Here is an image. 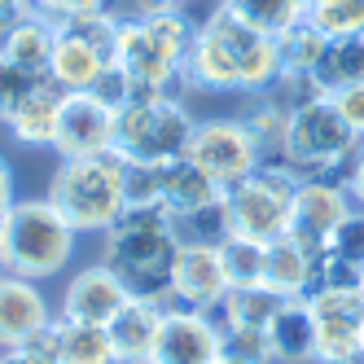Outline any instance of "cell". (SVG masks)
Listing matches in <instances>:
<instances>
[{
    "mask_svg": "<svg viewBox=\"0 0 364 364\" xmlns=\"http://www.w3.org/2000/svg\"><path fill=\"white\" fill-rule=\"evenodd\" d=\"M281 75L277 40L246 27L228 5H215L198 27L193 48L185 58V80L202 92H268Z\"/></svg>",
    "mask_w": 364,
    "mask_h": 364,
    "instance_id": "obj_1",
    "label": "cell"
},
{
    "mask_svg": "<svg viewBox=\"0 0 364 364\" xmlns=\"http://www.w3.org/2000/svg\"><path fill=\"white\" fill-rule=\"evenodd\" d=\"M101 264L114 268L132 299H154L171 307V264H176V220L163 206H127V211L101 232Z\"/></svg>",
    "mask_w": 364,
    "mask_h": 364,
    "instance_id": "obj_2",
    "label": "cell"
},
{
    "mask_svg": "<svg viewBox=\"0 0 364 364\" xmlns=\"http://www.w3.org/2000/svg\"><path fill=\"white\" fill-rule=\"evenodd\" d=\"M75 237L80 232L70 228V220L48 198H18L5 224H0V259L14 277L48 281L66 272L75 255Z\"/></svg>",
    "mask_w": 364,
    "mask_h": 364,
    "instance_id": "obj_3",
    "label": "cell"
},
{
    "mask_svg": "<svg viewBox=\"0 0 364 364\" xmlns=\"http://www.w3.org/2000/svg\"><path fill=\"white\" fill-rule=\"evenodd\" d=\"M123 167L127 159L114 149L92 154V159H62L48 180V202L70 220L75 232H106L127 211Z\"/></svg>",
    "mask_w": 364,
    "mask_h": 364,
    "instance_id": "obj_4",
    "label": "cell"
},
{
    "mask_svg": "<svg viewBox=\"0 0 364 364\" xmlns=\"http://www.w3.org/2000/svg\"><path fill=\"white\" fill-rule=\"evenodd\" d=\"M198 119L185 110L180 97L167 92H141L123 110H114V154L127 163H154L163 167L189 149Z\"/></svg>",
    "mask_w": 364,
    "mask_h": 364,
    "instance_id": "obj_5",
    "label": "cell"
},
{
    "mask_svg": "<svg viewBox=\"0 0 364 364\" xmlns=\"http://www.w3.org/2000/svg\"><path fill=\"white\" fill-rule=\"evenodd\" d=\"M299 171L285 159H264L246 180L224 189V206L232 232L255 242H277L290 232V206H294V189H299Z\"/></svg>",
    "mask_w": 364,
    "mask_h": 364,
    "instance_id": "obj_6",
    "label": "cell"
},
{
    "mask_svg": "<svg viewBox=\"0 0 364 364\" xmlns=\"http://www.w3.org/2000/svg\"><path fill=\"white\" fill-rule=\"evenodd\" d=\"M360 136L351 132V127L343 123V114H338L329 106V97L316 101V106H303L290 114V132H285V149L281 159L290 163L303 180L307 176H333L343 180L351 159L360 154Z\"/></svg>",
    "mask_w": 364,
    "mask_h": 364,
    "instance_id": "obj_7",
    "label": "cell"
},
{
    "mask_svg": "<svg viewBox=\"0 0 364 364\" xmlns=\"http://www.w3.org/2000/svg\"><path fill=\"white\" fill-rule=\"evenodd\" d=\"M307 307L316 316V364H364L360 285H311Z\"/></svg>",
    "mask_w": 364,
    "mask_h": 364,
    "instance_id": "obj_8",
    "label": "cell"
},
{
    "mask_svg": "<svg viewBox=\"0 0 364 364\" xmlns=\"http://www.w3.org/2000/svg\"><path fill=\"white\" fill-rule=\"evenodd\" d=\"M185 154L215 180L220 189L246 180L259 163H264V154H259V145H255V136L246 132L242 119H202V123L193 127Z\"/></svg>",
    "mask_w": 364,
    "mask_h": 364,
    "instance_id": "obj_9",
    "label": "cell"
},
{
    "mask_svg": "<svg viewBox=\"0 0 364 364\" xmlns=\"http://www.w3.org/2000/svg\"><path fill=\"white\" fill-rule=\"evenodd\" d=\"M351 211H355V202H351V193H347L343 180H333V176H307V180H299V189H294L290 237L303 250H311V255L321 259L329 250L333 228L343 224Z\"/></svg>",
    "mask_w": 364,
    "mask_h": 364,
    "instance_id": "obj_10",
    "label": "cell"
},
{
    "mask_svg": "<svg viewBox=\"0 0 364 364\" xmlns=\"http://www.w3.org/2000/svg\"><path fill=\"white\" fill-rule=\"evenodd\" d=\"M224 355V338H220V321L215 311H198V307H180L171 303L159 343H154L149 364H211Z\"/></svg>",
    "mask_w": 364,
    "mask_h": 364,
    "instance_id": "obj_11",
    "label": "cell"
},
{
    "mask_svg": "<svg viewBox=\"0 0 364 364\" xmlns=\"http://www.w3.org/2000/svg\"><path fill=\"white\" fill-rule=\"evenodd\" d=\"M53 149L62 159H92V154L114 149V110L97 92H66Z\"/></svg>",
    "mask_w": 364,
    "mask_h": 364,
    "instance_id": "obj_12",
    "label": "cell"
},
{
    "mask_svg": "<svg viewBox=\"0 0 364 364\" xmlns=\"http://www.w3.org/2000/svg\"><path fill=\"white\" fill-rule=\"evenodd\" d=\"M232 290L220 246H202V242H180L176 264H171V299L180 307H198V311H215L224 294Z\"/></svg>",
    "mask_w": 364,
    "mask_h": 364,
    "instance_id": "obj_13",
    "label": "cell"
},
{
    "mask_svg": "<svg viewBox=\"0 0 364 364\" xmlns=\"http://www.w3.org/2000/svg\"><path fill=\"white\" fill-rule=\"evenodd\" d=\"M127 299H132V290L119 281V272L106 268V264H92V268H80L66 281L62 316L80 321V325H110L127 307Z\"/></svg>",
    "mask_w": 364,
    "mask_h": 364,
    "instance_id": "obj_14",
    "label": "cell"
},
{
    "mask_svg": "<svg viewBox=\"0 0 364 364\" xmlns=\"http://www.w3.org/2000/svg\"><path fill=\"white\" fill-rule=\"evenodd\" d=\"M48 321H53V311H48V299L40 294L36 281L14 272L0 277V351H18Z\"/></svg>",
    "mask_w": 364,
    "mask_h": 364,
    "instance_id": "obj_15",
    "label": "cell"
},
{
    "mask_svg": "<svg viewBox=\"0 0 364 364\" xmlns=\"http://www.w3.org/2000/svg\"><path fill=\"white\" fill-rule=\"evenodd\" d=\"M163 316H167L163 303H154V299H127V307L106 325L119 364H149L154 343H159V329H163Z\"/></svg>",
    "mask_w": 364,
    "mask_h": 364,
    "instance_id": "obj_16",
    "label": "cell"
},
{
    "mask_svg": "<svg viewBox=\"0 0 364 364\" xmlns=\"http://www.w3.org/2000/svg\"><path fill=\"white\" fill-rule=\"evenodd\" d=\"M62 97H66V88H58V84L44 75V80L36 84V92L5 119V132H9L18 145H27V149H44V145L53 149L58 114H62Z\"/></svg>",
    "mask_w": 364,
    "mask_h": 364,
    "instance_id": "obj_17",
    "label": "cell"
},
{
    "mask_svg": "<svg viewBox=\"0 0 364 364\" xmlns=\"http://www.w3.org/2000/svg\"><path fill=\"white\" fill-rule=\"evenodd\" d=\"M272 364H316V316L307 299H285L281 311L268 321Z\"/></svg>",
    "mask_w": 364,
    "mask_h": 364,
    "instance_id": "obj_18",
    "label": "cell"
},
{
    "mask_svg": "<svg viewBox=\"0 0 364 364\" xmlns=\"http://www.w3.org/2000/svg\"><path fill=\"white\" fill-rule=\"evenodd\" d=\"M220 198H224V189L189 159V154H180V159L163 163V198L159 202H163V211L171 220L193 215V211H202V206H211Z\"/></svg>",
    "mask_w": 364,
    "mask_h": 364,
    "instance_id": "obj_19",
    "label": "cell"
},
{
    "mask_svg": "<svg viewBox=\"0 0 364 364\" xmlns=\"http://www.w3.org/2000/svg\"><path fill=\"white\" fill-rule=\"evenodd\" d=\"M110 66V58L97 44H88L84 36H75L70 27H58V44H53V62H48V80L66 92H88L101 70Z\"/></svg>",
    "mask_w": 364,
    "mask_h": 364,
    "instance_id": "obj_20",
    "label": "cell"
},
{
    "mask_svg": "<svg viewBox=\"0 0 364 364\" xmlns=\"http://www.w3.org/2000/svg\"><path fill=\"white\" fill-rule=\"evenodd\" d=\"M53 44H58V27L40 14H22L14 27L0 31V58L14 62L27 75H48L53 62Z\"/></svg>",
    "mask_w": 364,
    "mask_h": 364,
    "instance_id": "obj_21",
    "label": "cell"
},
{
    "mask_svg": "<svg viewBox=\"0 0 364 364\" xmlns=\"http://www.w3.org/2000/svg\"><path fill=\"white\" fill-rule=\"evenodd\" d=\"M264 285H272L281 299H307V290L316 285V255L303 250L290 232L277 237V242H268Z\"/></svg>",
    "mask_w": 364,
    "mask_h": 364,
    "instance_id": "obj_22",
    "label": "cell"
},
{
    "mask_svg": "<svg viewBox=\"0 0 364 364\" xmlns=\"http://www.w3.org/2000/svg\"><path fill=\"white\" fill-rule=\"evenodd\" d=\"M281 294L272 285H232L224 294V303L215 307V321L220 325H246V329H268V321L281 311Z\"/></svg>",
    "mask_w": 364,
    "mask_h": 364,
    "instance_id": "obj_23",
    "label": "cell"
},
{
    "mask_svg": "<svg viewBox=\"0 0 364 364\" xmlns=\"http://www.w3.org/2000/svg\"><path fill=\"white\" fill-rule=\"evenodd\" d=\"M311 75L321 80L325 92L347 88V84H364V31L325 40V53H321V62H316Z\"/></svg>",
    "mask_w": 364,
    "mask_h": 364,
    "instance_id": "obj_24",
    "label": "cell"
},
{
    "mask_svg": "<svg viewBox=\"0 0 364 364\" xmlns=\"http://www.w3.org/2000/svg\"><path fill=\"white\" fill-rule=\"evenodd\" d=\"M58 333H62L58 364H119L106 325H80V321L58 316Z\"/></svg>",
    "mask_w": 364,
    "mask_h": 364,
    "instance_id": "obj_25",
    "label": "cell"
},
{
    "mask_svg": "<svg viewBox=\"0 0 364 364\" xmlns=\"http://www.w3.org/2000/svg\"><path fill=\"white\" fill-rule=\"evenodd\" d=\"M242 123L255 136V145H259L264 159H281L285 132H290V110H285L272 92H250V106L242 110Z\"/></svg>",
    "mask_w": 364,
    "mask_h": 364,
    "instance_id": "obj_26",
    "label": "cell"
},
{
    "mask_svg": "<svg viewBox=\"0 0 364 364\" xmlns=\"http://www.w3.org/2000/svg\"><path fill=\"white\" fill-rule=\"evenodd\" d=\"M220 259H224L228 285H259L264 281V264H268V242L228 232V237L220 242Z\"/></svg>",
    "mask_w": 364,
    "mask_h": 364,
    "instance_id": "obj_27",
    "label": "cell"
},
{
    "mask_svg": "<svg viewBox=\"0 0 364 364\" xmlns=\"http://www.w3.org/2000/svg\"><path fill=\"white\" fill-rule=\"evenodd\" d=\"M220 5H228L232 14H237L246 27L264 31V36H285L294 27V22H303V14L294 9V0H220Z\"/></svg>",
    "mask_w": 364,
    "mask_h": 364,
    "instance_id": "obj_28",
    "label": "cell"
},
{
    "mask_svg": "<svg viewBox=\"0 0 364 364\" xmlns=\"http://www.w3.org/2000/svg\"><path fill=\"white\" fill-rule=\"evenodd\" d=\"M325 40L311 22H294L285 36H277V58H281V70H316L321 53H325Z\"/></svg>",
    "mask_w": 364,
    "mask_h": 364,
    "instance_id": "obj_29",
    "label": "cell"
},
{
    "mask_svg": "<svg viewBox=\"0 0 364 364\" xmlns=\"http://www.w3.org/2000/svg\"><path fill=\"white\" fill-rule=\"evenodd\" d=\"M228 232H232V220H228L224 198H220V202H211V206H202V211H193V215H180V220H176V237H180V242L220 246Z\"/></svg>",
    "mask_w": 364,
    "mask_h": 364,
    "instance_id": "obj_30",
    "label": "cell"
},
{
    "mask_svg": "<svg viewBox=\"0 0 364 364\" xmlns=\"http://www.w3.org/2000/svg\"><path fill=\"white\" fill-rule=\"evenodd\" d=\"M307 22L321 36H355L364 31V0H316V9L307 14Z\"/></svg>",
    "mask_w": 364,
    "mask_h": 364,
    "instance_id": "obj_31",
    "label": "cell"
},
{
    "mask_svg": "<svg viewBox=\"0 0 364 364\" xmlns=\"http://www.w3.org/2000/svg\"><path fill=\"white\" fill-rule=\"evenodd\" d=\"M268 92H272V97H277L290 114H294V110H303V106H316V101H325V97H329L311 70H281L277 80H272V88H268Z\"/></svg>",
    "mask_w": 364,
    "mask_h": 364,
    "instance_id": "obj_32",
    "label": "cell"
},
{
    "mask_svg": "<svg viewBox=\"0 0 364 364\" xmlns=\"http://www.w3.org/2000/svg\"><path fill=\"white\" fill-rule=\"evenodd\" d=\"M224 338V355L237 364H272L268 347V329H246V325H220Z\"/></svg>",
    "mask_w": 364,
    "mask_h": 364,
    "instance_id": "obj_33",
    "label": "cell"
},
{
    "mask_svg": "<svg viewBox=\"0 0 364 364\" xmlns=\"http://www.w3.org/2000/svg\"><path fill=\"white\" fill-rule=\"evenodd\" d=\"M123 198L127 206H163V167L154 163H127L123 167Z\"/></svg>",
    "mask_w": 364,
    "mask_h": 364,
    "instance_id": "obj_34",
    "label": "cell"
},
{
    "mask_svg": "<svg viewBox=\"0 0 364 364\" xmlns=\"http://www.w3.org/2000/svg\"><path fill=\"white\" fill-rule=\"evenodd\" d=\"M325 255L343 259V264H351V268L364 264V211H360V206L333 228V237H329V250H325Z\"/></svg>",
    "mask_w": 364,
    "mask_h": 364,
    "instance_id": "obj_35",
    "label": "cell"
},
{
    "mask_svg": "<svg viewBox=\"0 0 364 364\" xmlns=\"http://www.w3.org/2000/svg\"><path fill=\"white\" fill-rule=\"evenodd\" d=\"M44 80V75H27V70H18L14 62L0 58V123H5L22 101H27L36 92V84Z\"/></svg>",
    "mask_w": 364,
    "mask_h": 364,
    "instance_id": "obj_36",
    "label": "cell"
},
{
    "mask_svg": "<svg viewBox=\"0 0 364 364\" xmlns=\"http://www.w3.org/2000/svg\"><path fill=\"white\" fill-rule=\"evenodd\" d=\"M88 92H97V97L106 101L110 110H123L127 101L136 97V84H132V75H127V70H123L119 62H110L106 70H101V80H97V84H92Z\"/></svg>",
    "mask_w": 364,
    "mask_h": 364,
    "instance_id": "obj_37",
    "label": "cell"
},
{
    "mask_svg": "<svg viewBox=\"0 0 364 364\" xmlns=\"http://www.w3.org/2000/svg\"><path fill=\"white\" fill-rule=\"evenodd\" d=\"M31 14L48 18L53 27H62V22L70 18H80V14H97V9H110V0H31L27 5Z\"/></svg>",
    "mask_w": 364,
    "mask_h": 364,
    "instance_id": "obj_38",
    "label": "cell"
},
{
    "mask_svg": "<svg viewBox=\"0 0 364 364\" xmlns=\"http://www.w3.org/2000/svg\"><path fill=\"white\" fill-rule=\"evenodd\" d=\"M329 106L343 114V123L364 141V84H347V88H333L329 92Z\"/></svg>",
    "mask_w": 364,
    "mask_h": 364,
    "instance_id": "obj_39",
    "label": "cell"
},
{
    "mask_svg": "<svg viewBox=\"0 0 364 364\" xmlns=\"http://www.w3.org/2000/svg\"><path fill=\"white\" fill-rule=\"evenodd\" d=\"M343 185H347V193H351V202L364 211V145H360V154L351 159V167H347V176H343Z\"/></svg>",
    "mask_w": 364,
    "mask_h": 364,
    "instance_id": "obj_40",
    "label": "cell"
},
{
    "mask_svg": "<svg viewBox=\"0 0 364 364\" xmlns=\"http://www.w3.org/2000/svg\"><path fill=\"white\" fill-rule=\"evenodd\" d=\"M14 202H18V198H14V176H9V163L0 159V224H5V215H9Z\"/></svg>",
    "mask_w": 364,
    "mask_h": 364,
    "instance_id": "obj_41",
    "label": "cell"
},
{
    "mask_svg": "<svg viewBox=\"0 0 364 364\" xmlns=\"http://www.w3.org/2000/svg\"><path fill=\"white\" fill-rule=\"evenodd\" d=\"M141 9H185L189 0H136Z\"/></svg>",
    "mask_w": 364,
    "mask_h": 364,
    "instance_id": "obj_42",
    "label": "cell"
},
{
    "mask_svg": "<svg viewBox=\"0 0 364 364\" xmlns=\"http://www.w3.org/2000/svg\"><path fill=\"white\" fill-rule=\"evenodd\" d=\"M5 364H40V360H31L27 351H5Z\"/></svg>",
    "mask_w": 364,
    "mask_h": 364,
    "instance_id": "obj_43",
    "label": "cell"
},
{
    "mask_svg": "<svg viewBox=\"0 0 364 364\" xmlns=\"http://www.w3.org/2000/svg\"><path fill=\"white\" fill-rule=\"evenodd\" d=\"M294 9H299V14H303V18H307V14H311V9H316V0H294Z\"/></svg>",
    "mask_w": 364,
    "mask_h": 364,
    "instance_id": "obj_44",
    "label": "cell"
},
{
    "mask_svg": "<svg viewBox=\"0 0 364 364\" xmlns=\"http://www.w3.org/2000/svg\"><path fill=\"white\" fill-rule=\"evenodd\" d=\"M211 364H237V360H228V355H220V360H211Z\"/></svg>",
    "mask_w": 364,
    "mask_h": 364,
    "instance_id": "obj_45",
    "label": "cell"
},
{
    "mask_svg": "<svg viewBox=\"0 0 364 364\" xmlns=\"http://www.w3.org/2000/svg\"><path fill=\"white\" fill-rule=\"evenodd\" d=\"M360 290H364V264H360Z\"/></svg>",
    "mask_w": 364,
    "mask_h": 364,
    "instance_id": "obj_46",
    "label": "cell"
},
{
    "mask_svg": "<svg viewBox=\"0 0 364 364\" xmlns=\"http://www.w3.org/2000/svg\"><path fill=\"white\" fill-rule=\"evenodd\" d=\"M0 364H5V351H0Z\"/></svg>",
    "mask_w": 364,
    "mask_h": 364,
    "instance_id": "obj_47",
    "label": "cell"
},
{
    "mask_svg": "<svg viewBox=\"0 0 364 364\" xmlns=\"http://www.w3.org/2000/svg\"><path fill=\"white\" fill-rule=\"evenodd\" d=\"M27 5H31V0H27Z\"/></svg>",
    "mask_w": 364,
    "mask_h": 364,
    "instance_id": "obj_48",
    "label": "cell"
}]
</instances>
